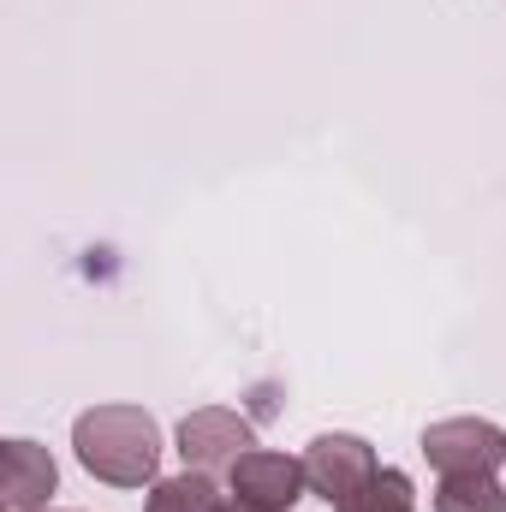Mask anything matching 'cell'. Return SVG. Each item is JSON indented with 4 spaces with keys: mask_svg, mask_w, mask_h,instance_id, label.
I'll use <instances>...</instances> for the list:
<instances>
[{
    "mask_svg": "<svg viewBox=\"0 0 506 512\" xmlns=\"http://www.w3.org/2000/svg\"><path fill=\"white\" fill-rule=\"evenodd\" d=\"M227 477H233V501H239V507H256V512H292V501L310 489L304 459L262 453V447H251Z\"/></svg>",
    "mask_w": 506,
    "mask_h": 512,
    "instance_id": "5b68a950",
    "label": "cell"
},
{
    "mask_svg": "<svg viewBox=\"0 0 506 512\" xmlns=\"http://www.w3.org/2000/svg\"><path fill=\"white\" fill-rule=\"evenodd\" d=\"M304 471H310V489L322 501L346 507L352 495H364L376 483L381 465H376V453H370V441H358V435H316L310 453H304Z\"/></svg>",
    "mask_w": 506,
    "mask_h": 512,
    "instance_id": "277c9868",
    "label": "cell"
},
{
    "mask_svg": "<svg viewBox=\"0 0 506 512\" xmlns=\"http://www.w3.org/2000/svg\"><path fill=\"white\" fill-rule=\"evenodd\" d=\"M251 447H256V429L239 411H227V405H203V411H191L179 423V459H185V471H221V465L233 471Z\"/></svg>",
    "mask_w": 506,
    "mask_h": 512,
    "instance_id": "3957f363",
    "label": "cell"
},
{
    "mask_svg": "<svg viewBox=\"0 0 506 512\" xmlns=\"http://www.w3.org/2000/svg\"><path fill=\"white\" fill-rule=\"evenodd\" d=\"M221 512H256V507H239V501H233V507H221Z\"/></svg>",
    "mask_w": 506,
    "mask_h": 512,
    "instance_id": "30bf717a",
    "label": "cell"
},
{
    "mask_svg": "<svg viewBox=\"0 0 506 512\" xmlns=\"http://www.w3.org/2000/svg\"><path fill=\"white\" fill-rule=\"evenodd\" d=\"M423 459L453 477V471H501L506 465V429L489 417H447L423 429Z\"/></svg>",
    "mask_w": 506,
    "mask_h": 512,
    "instance_id": "7a4b0ae2",
    "label": "cell"
},
{
    "mask_svg": "<svg viewBox=\"0 0 506 512\" xmlns=\"http://www.w3.org/2000/svg\"><path fill=\"white\" fill-rule=\"evenodd\" d=\"M78 465L114 489H143L161 471V429L137 405H96L72 423Z\"/></svg>",
    "mask_w": 506,
    "mask_h": 512,
    "instance_id": "6da1fadb",
    "label": "cell"
},
{
    "mask_svg": "<svg viewBox=\"0 0 506 512\" xmlns=\"http://www.w3.org/2000/svg\"><path fill=\"white\" fill-rule=\"evenodd\" d=\"M143 512H221V495H215L209 471H185V477L155 483V495H149Z\"/></svg>",
    "mask_w": 506,
    "mask_h": 512,
    "instance_id": "ba28073f",
    "label": "cell"
},
{
    "mask_svg": "<svg viewBox=\"0 0 506 512\" xmlns=\"http://www.w3.org/2000/svg\"><path fill=\"white\" fill-rule=\"evenodd\" d=\"M54 495V459L36 441H6V512H36Z\"/></svg>",
    "mask_w": 506,
    "mask_h": 512,
    "instance_id": "8992f818",
    "label": "cell"
},
{
    "mask_svg": "<svg viewBox=\"0 0 506 512\" xmlns=\"http://www.w3.org/2000/svg\"><path fill=\"white\" fill-rule=\"evenodd\" d=\"M435 512H506V489L495 471H453L435 489Z\"/></svg>",
    "mask_w": 506,
    "mask_h": 512,
    "instance_id": "52a82bcc",
    "label": "cell"
},
{
    "mask_svg": "<svg viewBox=\"0 0 506 512\" xmlns=\"http://www.w3.org/2000/svg\"><path fill=\"white\" fill-rule=\"evenodd\" d=\"M340 512H417L411 477H405V471H376V483H370L364 495H352Z\"/></svg>",
    "mask_w": 506,
    "mask_h": 512,
    "instance_id": "9c48e42d",
    "label": "cell"
}]
</instances>
